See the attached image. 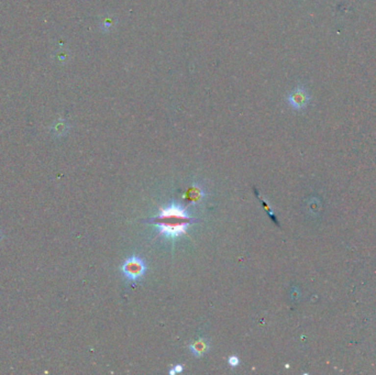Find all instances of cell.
<instances>
[{"label": "cell", "mask_w": 376, "mask_h": 375, "mask_svg": "<svg viewBox=\"0 0 376 375\" xmlns=\"http://www.w3.org/2000/svg\"><path fill=\"white\" fill-rule=\"evenodd\" d=\"M192 218L179 206L171 205L161 210V214L154 219V224L160 229V233L169 238H176L186 233V228Z\"/></svg>", "instance_id": "obj_1"}, {"label": "cell", "mask_w": 376, "mask_h": 375, "mask_svg": "<svg viewBox=\"0 0 376 375\" xmlns=\"http://www.w3.org/2000/svg\"><path fill=\"white\" fill-rule=\"evenodd\" d=\"M146 269V263H144L141 257L132 256L125 262L121 271L126 278L131 279V281H135V279H139L143 276Z\"/></svg>", "instance_id": "obj_2"}, {"label": "cell", "mask_w": 376, "mask_h": 375, "mask_svg": "<svg viewBox=\"0 0 376 375\" xmlns=\"http://www.w3.org/2000/svg\"><path fill=\"white\" fill-rule=\"evenodd\" d=\"M310 101V95L307 92V89L302 86H297L295 89H293L287 96V102L293 109L302 110L308 106Z\"/></svg>", "instance_id": "obj_3"}, {"label": "cell", "mask_w": 376, "mask_h": 375, "mask_svg": "<svg viewBox=\"0 0 376 375\" xmlns=\"http://www.w3.org/2000/svg\"><path fill=\"white\" fill-rule=\"evenodd\" d=\"M189 349H190V351L193 352V354L195 356H201L208 350L207 341L202 340V339L201 340H198L196 342H194L193 345L189 347Z\"/></svg>", "instance_id": "obj_4"}, {"label": "cell", "mask_w": 376, "mask_h": 375, "mask_svg": "<svg viewBox=\"0 0 376 375\" xmlns=\"http://www.w3.org/2000/svg\"><path fill=\"white\" fill-rule=\"evenodd\" d=\"M115 25H116V18L115 17L108 15L107 17L102 18V20H101V29L103 31H106V32H108V31H110L112 28H115Z\"/></svg>", "instance_id": "obj_5"}, {"label": "cell", "mask_w": 376, "mask_h": 375, "mask_svg": "<svg viewBox=\"0 0 376 375\" xmlns=\"http://www.w3.org/2000/svg\"><path fill=\"white\" fill-rule=\"evenodd\" d=\"M228 362H229V364L231 365V367H233V368H234V367H237V365L239 364L240 360H239L238 356H230Z\"/></svg>", "instance_id": "obj_6"}, {"label": "cell", "mask_w": 376, "mask_h": 375, "mask_svg": "<svg viewBox=\"0 0 376 375\" xmlns=\"http://www.w3.org/2000/svg\"><path fill=\"white\" fill-rule=\"evenodd\" d=\"M174 370H175V372H182L183 368H182V365H176Z\"/></svg>", "instance_id": "obj_7"}]
</instances>
